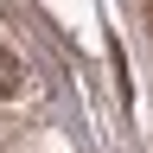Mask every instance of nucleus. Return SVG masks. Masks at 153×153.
Returning a JSON list of instances; mask_svg holds the SVG:
<instances>
[{
	"mask_svg": "<svg viewBox=\"0 0 153 153\" xmlns=\"http://www.w3.org/2000/svg\"><path fill=\"white\" fill-rule=\"evenodd\" d=\"M19 76H26V70H19V57L0 45V96H13V89H19Z\"/></svg>",
	"mask_w": 153,
	"mask_h": 153,
	"instance_id": "obj_1",
	"label": "nucleus"
},
{
	"mask_svg": "<svg viewBox=\"0 0 153 153\" xmlns=\"http://www.w3.org/2000/svg\"><path fill=\"white\" fill-rule=\"evenodd\" d=\"M147 19H153V7H147Z\"/></svg>",
	"mask_w": 153,
	"mask_h": 153,
	"instance_id": "obj_2",
	"label": "nucleus"
}]
</instances>
